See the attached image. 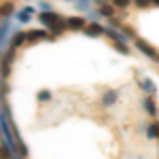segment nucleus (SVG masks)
Returning a JSON list of instances; mask_svg holds the SVG:
<instances>
[]
</instances>
